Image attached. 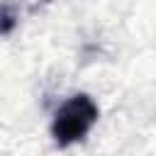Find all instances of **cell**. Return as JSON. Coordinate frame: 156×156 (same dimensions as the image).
Returning <instances> with one entry per match:
<instances>
[{
    "label": "cell",
    "mask_w": 156,
    "mask_h": 156,
    "mask_svg": "<svg viewBox=\"0 0 156 156\" xmlns=\"http://www.w3.org/2000/svg\"><path fill=\"white\" fill-rule=\"evenodd\" d=\"M98 105L90 95L78 93L71 95L66 102H61V107L54 115L51 122V136L58 146H71L76 141H83L88 136V132L95 127L98 122Z\"/></svg>",
    "instance_id": "1"
}]
</instances>
